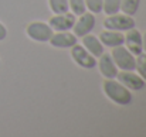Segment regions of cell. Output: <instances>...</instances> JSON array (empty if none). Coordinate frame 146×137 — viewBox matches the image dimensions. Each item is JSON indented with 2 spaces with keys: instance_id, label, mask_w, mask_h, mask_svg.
Listing matches in <instances>:
<instances>
[{
  "instance_id": "obj_17",
  "label": "cell",
  "mask_w": 146,
  "mask_h": 137,
  "mask_svg": "<svg viewBox=\"0 0 146 137\" xmlns=\"http://www.w3.org/2000/svg\"><path fill=\"white\" fill-rule=\"evenodd\" d=\"M68 6H70L72 14H75V16L84 14L85 13V9H87L84 0H68Z\"/></svg>"
},
{
  "instance_id": "obj_19",
  "label": "cell",
  "mask_w": 146,
  "mask_h": 137,
  "mask_svg": "<svg viewBox=\"0 0 146 137\" xmlns=\"http://www.w3.org/2000/svg\"><path fill=\"white\" fill-rule=\"evenodd\" d=\"M87 9L91 10V13H101L102 11V3L104 0H84Z\"/></svg>"
},
{
  "instance_id": "obj_7",
  "label": "cell",
  "mask_w": 146,
  "mask_h": 137,
  "mask_svg": "<svg viewBox=\"0 0 146 137\" xmlns=\"http://www.w3.org/2000/svg\"><path fill=\"white\" fill-rule=\"evenodd\" d=\"M75 23V14L72 13H62V14H55L51 17L48 21V26L55 31H68L70 28L74 27Z\"/></svg>"
},
{
  "instance_id": "obj_11",
  "label": "cell",
  "mask_w": 146,
  "mask_h": 137,
  "mask_svg": "<svg viewBox=\"0 0 146 137\" xmlns=\"http://www.w3.org/2000/svg\"><path fill=\"white\" fill-rule=\"evenodd\" d=\"M48 43L57 48H71L74 44H77V36L68 31H60L51 36Z\"/></svg>"
},
{
  "instance_id": "obj_6",
  "label": "cell",
  "mask_w": 146,
  "mask_h": 137,
  "mask_svg": "<svg viewBox=\"0 0 146 137\" xmlns=\"http://www.w3.org/2000/svg\"><path fill=\"white\" fill-rule=\"evenodd\" d=\"M118 82H121L123 86L132 91H141L145 86V79L141 75L132 74V71H122L116 74Z\"/></svg>"
},
{
  "instance_id": "obj_14",
  "label": "cell",
  "mask_w": 146,
  "mask_h": 137,
  "mask_svg": "<svg viewBox=\"0 0 146 137\" xmlns=\"http://www.w3.org/2000/svg\"><path fill=\"white\" fill-rule=\"evenodd\" d=\"M139 4L141 0H121V10L123 11V14L133 16L138 11Z\"/></svg>"
},
{
  "instance_id": "obj_22",
  "label": "cell",
  "mask_w": 146,
  "mask_h": 137,
  "mask_svg": "<svg viewBox=\"0 0 146 137\" xmlns=\"http://www.w3.org/2000/svg\"><path fill=\"white\" fill-rule=\"evenodd\" d=\"M0 65H1V61H0Z\"/></svg>"
},
{
  "instance_id": "obj_20",
  "label": "cell",
  "mask_w": 146,
  "mask_h": 137,
  "mask_svg": "<svg viewBox=\"0 0 146 137\" xmlns=\"http://www.w3.org/2000/svg\"><path fill=\"white\" fill-rule=\"evenodd\" d=\"M6 37H7V28L4 27V24L0 23V41L6 40Z\"/></svg>"
},
{
  "instance_id": "obj_8",
  "label": "cell",
  "mask_w": 146,
  "mask_h": 137,
  "mask_svg": "<svg viewBox=\"0 0 146 137\" xmlns=\"http://www.w3.org/2000/svg\"><path fill=\"white\" fill-rule=\"evenodd\" d=\"M95 26V16L94 13H84L81 14L80 20L77 23H74V34L77 37H84L87 34H90L92 31Z\"/></svg>"
},
{
  "instance_id": "obj_21",
  "label": "cell",
  "mask_w": 146,
  "mask_h": 137,
  "mask_svg": "<svg viewBox=\"0 0 146 137\" xmlns=\"http://www.w3.org/2000/svg\"><path fill=\"white\" fill-rule=\"evenodd\" d=\"M142 47H143V49H145V52H146V31H145V34H143V37H142Z\"/></svg>"
},
{
  "instance_id": "obj_13",
  "label": "cell",
  "mask_w": 146,
  "mask_h": 137,
  "mask_svg": "<svg viewBox=\"0 0 146 137\" xmlns=\"http://www.w3.org/2000/svg\"><path fill=\"white\" fill-rule=\"evenodd\" d=\"M82 44H84V48L90 54H92L95 58L101 57L104 54V45H102V43L98 40L95 36H90V34L84 36L82 37Z\"/></svg>"
},
{
  "instance_id": "obj_3",
  "label": "cell",
  "mask_w": 146,
  "mask_h": 137,
  "mask_svg": "<svg viewBox=\"0 0 146 137\" xmlns=\"http://www.w3.org/2000/svg\"><path fill=\"white\" fill-rule=\"evenodd\" d=\"M104 27L115 31H128L135 27V20L128 14H112L104 20Z\"/></svg>"
},
{
  "instance_id": "obj_18",
  "label": "cell",
  "mask_w": 146,
  "mask_h": 137,
  "mask_svg": "<svg viewBox=\"0 0 146 137\" xmlns=\"http://www.w3.org/2000/svg\"><path fill=\"white\" fill-rule=\"evenodd\" d=\"M135 69L139 72V75L146 81V54H142V52H141V54L138 55Z\"/></svg>"
},
{
  "instance_id": "obj_12",
  "label": "cell",
  "mask_w": 146,
  "mask_h": 137,
  "mask_svg": "<svg viewBox=\"0 0 146 137\" xmlns=\"http://www.w3.org/2000/svg\"><path fill=\"white\" fill-rule=\"evenodd\" d=\"M99 41L102 43V45L106 47H118L122 45L125 43V37L121 34V31H115V30H105L99 34Z\"/></svg>"
},
{
  "instance_id": "obj_16",
  "label": "cell",
  "mask_w": 146,
  "mask_h": 137,
  "mask_svg": "<svg viewBox=\"0 0 146 137\" xmlns=\"http://www.w3.org/2000/svg\"><path fill=\"white\" fill-rule=\"evenodd\" d=\"M102 10L105 11L106 16L116 14L121 10V0H104L102 3Z\"/></svg>"
},
{
  "instance_id": "obj_5",
  "label": "cell",
  "mask_w": 146,
  "mask_h": 137,
  "mask_svg": "<svg viewBox=\"0 0 146 137\" xmlns=\"http://www.w3.org/2000/svg\"><path fill=\"white\" fill-rule=\"evenodd\" d=\"M71 57L72 59L75 61L77 65H80L81 68H87V69H91L97 65V59L92 54H90L84 45H74L71 47Z\"/></svg>"
},
{
  "instance_id": "obj_2",
  "label": "cell",
  "mask_w": 146,
  "mask_h": 137,
  "mask_svg": "<svg viewBox=\"0 0 146 137\" xmlns=\"http://www.w3.org/2000/svg\"><path fill=\"white\" fill-rule=\"evenodd\" d=\"M113 62L116 64V67H119L122 71H133L135 65H136V58L133 57V54L122 45L113 47V51L111 54Z\"/></svg>"
},
{
  "instance_id": "obj_9",
  "label": "cell",
  "mask_w": 146,
  "mask_h": 137,
  "mask_svg": "<svg viewBox=\"0 0 146 137\" xmlns=\"http://www.w3.org/2000/svg\"><path fill=\"white\" fill-rule=\"evenodd\" d=\"M98 67H99V71L101 74L105 76V79H115L116 78V74H118V68H116V64L113 62L112 57L109 54H102L99 57V62H98Z\"/></svg>"
},
{
  "instance_id": "obj_4",
  "label": "cell",
  "mask_w": 146,
  "mask_h": 137,
  "mask_svg": "<svg viewBox=\"0 0 146 137\" xmlns=\"http://www.w3.org/2000/svg\"><path fill=\"white\" fill-rule=\"evenodd\" d=\"M26 34L37 43H48L52 36V28L41 21H33L27 26Z\"/></svg>"
},
{
  "instance_id": "obj_10",
  "label": "cell",
  "mask_w": 146,
  "mask_h": 137,
  "mask_svg": "<svg viewBox=\"0 0 146 137\" xmlns=\"http://www.w3.org/2000/svg\"><path fill=\"white\" fill-rule=\"evenodd\" d=\"M125 43L128 45V49L133 55H139L143 51V47H142V34L135 27L128 30V33L125 36Z\"/></svg>"
},
{
  "instance_id": "obj_1",
  "label": "cell",
  "mask_w": 146,
  "mask_h": 137,
  "mask_svg": "<svg viewBox=\"0 0 146 137\" xmlns=\"http://www.w3.org/2000/svg\"><path fill=\"white\" fill-rule=\"evenodd\" d=\"M104 92L105 95L116 105L126 106L132 102V93L131 91L123 86L121 82L113 79H105L104 81Z\"/></svg>"
},
{
  "instance_id": "obj_15",
  "label": "cell",
  "mask_w": 146,
  "mask_h": 137,
  "mask_svg": "<svg viewBox=\"0 0 146 137\" xmlns=\"http://www.w3.org/2000/svg\"><path fill=\"white\" fill-rule=\"evenodd\" d=\"M50 9L54 14H62L67 13L70 6H68V0H48Z\"/></svg>"
}]
</instances>
